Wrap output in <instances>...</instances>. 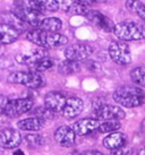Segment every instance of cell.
I'll list each match as a JSON object with an SVG mask.
<instances>
[{
    "mask_svg": "<svg viewBox=\"0 0 145 155\" xmlns=\"http://www.w3.org/2000/svg\"><path fill=\"white\" fill-rule=\"evenodd\" d=\"M27 40L32 43L36 44L38 47L43 49H53V48L62 47L68 43V39L60 33H51L47 31L35 28L30 31L26 34Z\"/></svg>",
    "mask_w": 145,
    "mask_h": 155,
    "instance_id": "1",
    "label": "cell"
},
{
    "mask_svg": "<svg viewBox=\"0 0 145 155\" xmlns=\"http://www.w3.org/2000/svg\"><path fill=\"white\" fill-rule=\"evenodd\" d=\"M113 101L124 108H137L144 103L145 92L141 87L121 86L113 92Z\"/></svg>",
    "mask_w": 145,
    "mask_h": 155,
    "instance_id": "2",
    "label": "cell"
},
{
    "mask_svg": "<svg viewBox=\"0 0 145 155\" xmlns=\"http://www.w3.org/2000/svg\"><path fill=\"white\" fill-rule=\"evenodd\" d=\"M113 33L123 41L145 40V26L136 22H121L115 25Z\"/></svg>",
    "mask_w": 145,
    "mask_h": 155,
    "instance_id": "3",
    "label": "cell"
},
{
    "mask_svg": "<svg viewBox=\"0 0 145 155\" xmlns=\"http://www.w3.org/2000/svg\"><path fill=\"white\" fill-rule=\"evenodd\" d=\"M8 83L19 84L30 88H41L46 85V78L42 74L34 71H15L12 73L7 78Z\"/></svg>",
    "mask_w": 145,
    "mask_h": 155,
    "instance_id": "4",
    "label": "cell"
},
{
    "mask_svg": "<svg viewBox=\"0 0 145 155\" xmlns=\"http://www.w3.org/2000/svg\"><path fill=\"white\" fill-rule=\"evenodd\" d=\"M93 111L95 114V118L100 121L106 120H123L126 113L118 105H112V104H94Z\"/></svg>",
    "mask_w": 145,
    "mask_h": 155,
    "instance_id": "5",
    "label": "cell"
},
{
    "mask_svg": "<svg viewBox=\"0 0 145 155\" xmlns=\"http://www.w3.org/2000/svg\"><path fill=\"white\" fill-rule=\"evenodd\" d=\"M111 60L120 66L129 65L132 62V53L128 44L125 42H112L108 49Z\"/></svg>",
    "mask_w": 145,
    "mask_h": 155,
    "instance_id": "6",
    "label": "cell"
},
{
    "mask_svg": "<svg viewBox=\"0 0 145 155\" xmlns=\"http://www.w3.org/2000/svg\"><path fill=\"white\" fill-rule=\"evenodd\" d=\"M32 108H33V101L31 99L10 100L5 109L4 114L8 118H17L29 112Z\"/></svg>",
    "mask_w": 145,
    "mask_h": 155,
    "instance_id": "7",
    "label": "cell"
},
{
    "mask_svg": "<svg viewBox=\"0 0 145 155\" xmlns=\"http://www.w3.org/2000/svg\"><path fill=\"white\" fill-rule=\"evenodd\" d=\"M93 48L90 44H84V43H76L72 44L68 48H66L64 51V54L67 60L72 61H82L87 59L93 53Z\"/></svg>",
    "mask_w": 145,
    "mask_h": 155,
    "instance_id": "8",
    "label": "cell"
},
{
    "mask_svg": "<svg viewBox=\"0 0 145 155\" xmlns=\"http://www.w3.org/2000/svg\"><path fill=\"white\" fill-rule=\"evenodd\" d=\"M22 143L21 133L14 128H6L0 131V147L5 150H13Z\"/></svg>",
    "mask_w": 145,
    "mask_h": 155,
    "instance_id": "9",
    "label": "cell"
},
{
    "mask_svg": "<svg viewBox=\"0 0 145 155\" xmlns=\"http://www.w3.org/2000/svg\"><path fill=\"white\" fill-rule=\"evenodd\" d=\"M13 13L25 24L32 25L34 26V27H38V28L40 27V25H41V23L43 21L42 13L36 12V10H32V9L15 8Z\"/></svg>",
    "mask_w": 145,
    "mask_h": 155,
    "instance_id": "10",
    "label": "cell"
},
{
    "mask_svg": "<svg viewBox=\"0 0 145 155\" xmlns=\"http://www.w3.org/2000/svg\"><path fill=\"white\" fill-rule=\"evenodd\" d=\"M67 97L59 92H49L44 96V107L53 113H61Z\"/></svg>",
    "mask_w": 145,
    "mask_h": 155,
    "instance_id": "11",
    "label": "cell"
},
{
    "mask_svg": "<svg viewBox=\"0 0 145 155\" xmlns=\"http://www.w3.org/2000/svg\"><path fill=\"white\" fill-rule=\"evenodd\" d=\"M76 134L68 126H60L55 131V140L60 146L70 147L76 143Z\"/></svg>",
    "mask_w": 145,
    "mask_h": 155,
    "instance_id": "12",
    "label": "cell"
},
{
    "mask_svg": "<svg viewBox=\"0 0 145 155\" xmlns=\"http://www.w3.org/2000/svg\"><path fill=\"white\" fill-rule=\"evenodd\" d=\"M85 16L90 22L95 24L101 30L106 31V32H113V28H115L113 22L106 15L100 13L99 10H89Z\"/></svg>",
    "mask_w": 145,
    "mask_h": 155,
    "instance_id": "13",
    "label": "cell"
},
{
    "mask_svg": "<svg viewBox=\"0 0 145 155\" xmlns=\"http://www.w3.org/2000/svg\"><path fill=\"white\" fill-rule=\"evenodd\" d=\"M83 108H84V102L79 97H75V96L67 97V101L60 114L65 118L72 119L78 116L83 111Z\"/></svg>",
    "mask_w": 145,
    "mask_h": 155,
    "instance_id": "14",
    "label": "cell"
},
{
    "mask_svg": "<svg viewBox=\"0 0 145 155\" xmlns=\"http://www.w3.org/2000/svg\"><path fill=\"white\" fill-rule=\"evenodd\" d=\"M99 125H100V120L98 119H82V120H77L74 124L72 129L77 136H86L98 130Z\"/></svg>",
    "mask_w": 145,
    "mask_h": 155,
    "instance_id": "15",
    "label": "cell"
},
{
    "mask_svg": "<svg viewBox=\"0 0 145 155\" xmlns=\"http://www.w3.org/2000/svg\"><path fill=\"white\" fill-rule=\"evenodd\" d=\"M48 57V52L46 49L43 48H39V49H35L33 51H31L30 53H25V54H18L16 57V60L19 64H23V65H27L30 67L31 65L35 64L36 61L41 60V59H44Z\"/></svg>",
    "mask_w": 145,
    "mask_h": 155,
    "instance_id": "16",
    "label": "cell"
},
{
    "mask_svg": "<svg viewBox=\"0 0 145 155\" xmlns=\"http://www.w3.org/2000/svg\"><path fill=\"white\" fill-rule=\"evenodd\" d=\"M126 144H127V137H126V135L123 133H118V131L109 134L107 137L103 139V145L109 151L118 150L120 147L125 146Z\"/></svg>",
    "mask_w": 145,
    "mask_h": 155,
    "instance_id": "17",
    "label": "cell"
},
{
    "mask_svg": "<svg viewBox=\"0 0 145 155\" xmlns=\"http://www.w3.org/2000/svg\"><path fill=\"white\" fill-rule=\"evenodd\" d=\"M18 36L19 32L15 27L5 23H0V45L14 43Z\"/></svg>",
    "mask_w": 145,
    "mask_h": 155,
    "instance_id": "18",
    "label": "cell"
},
{
    "mask_svg": "<svg viewBox=\"0 0 145 155\" xmlns=\"http://www.w3.org/2000/svg\"><path fill=\"white\" fill-rule=\"evenodd\" d=\"M43 126H44V120L41 118H36V117L26 118L17 122L18 129L23 131H31V133H36L39 130H41Z\"/></svg>",
    "mask_w": 145,
    "mask_h": 155,
    "instance_id": "19",
    "label": "cell"
},
{
    "mask_svg": "<svg viewBox=\"0 0 145 155\" xmlns=\"http://www.w3.org/2000/svg\"><path fill=\"white\" fill-rule=\"evenodd\" d=\"M62 27V22L61 19L57 17H48L43 18L42 23L40 25V30L47 31V32H51V33H58Z\"/></svg>",
    "mask_w": 145,
    "mask_h": 155,
    "instance_id": "20",
    "label": "cell"
},
{
    "mask_svg": "<svg viewBox=\"0 0 145 155\" xmlns=\"http://www.w3.org/2000/svg\"><path fill=\"white\" fill-rule=\"evenodd\" d=\"M81 70V66L76 61L72 60H64L61 61L59 65H58V73L67 76V75H72V74H76Z\"/></svg>",
    "mask_w": 145,
    "mask_h": 155,
    "instance_id": "21",
    "label": "cell"
},
{
    "mask_svg": "<svg viewBox=\"0 0 145 155\" xmlns=\"http://www.w3.org/2000/svg\"><path fill=\"white\" fill-rule=\"evenodd\" d=\"M126 8L130 12L138 15L140 17L145 21V4L140 0H127L126 1Z\"/></svg>",
    "mask_w": 145,
    "mask_h": 155,
    "instance_id": "22",
    "label": "cell"
},
{
    "mask_svg": "<svg viewBox=\"0 0 145 155\" xmlns=\"http://www.w3.org/2000/svg\"><path fill=\"white\" fill-rule=\"evenodd\" d=\"M55 65V61L51 58H44V59H41V60L36 61L35 64L30 66L31 71H34V73H42V71H46V70H49L51 69Z\"/></svg>",
    "mask_w": 145,
    "mask_h": 155,
    "instance_id": "23",
    "label": "cell"
},
{
    "mask_svg": "<svg viewBox=\"0 0 145 155\" xmlns=\"http://www.w3.org/2000/svg\"><path fill=\"white\" fill-rule=\"evenodd\" d=\"M121 124L119 120H106L100 121L98 130L100 133H116L118 129H120Z\"/></svg>",
    "mask_w": 145,
    "mask_h": 155,
    "instance_id": "24",
    "label": "cell"
},
{
    "mask_svg": "<svg viewBox=\"0 0 145 155\" xmlns=\"http://www.w3.org/2000/svg\"><path fill=\"white\" fill-rule=\"evenodd\" d=\"M130 79L133 83L141 87H145V67H136L130 71Z\"/></svg>",
    "mask_w": 145,
    "mask_h": 155,
    "instance_id": "25",
    "label": "cell"
},
{
    "mask_svg": "<svg viewBox=\"0 0 145 155\" xmlns=\"http://www.w3.org/2000/svg\"><path fill=\"white\" fill-rule=\"evenodd\" d=\"M4 19H5V24H8V25L15 27L18 32L24 30V27H25V23L23 22V21H21L14 13L5 14Z\"/></svg>",
    "mask_w": 145,
    "mask_h": 155,
    "instance_id": "26",
    "label": "cell"
},
{
    "mask_svg": "<svg viewBox=\"0 0 145 155\" xmlns=\"http://www.w3.org/2000/svg\"><path fill=\"white\" fill-rule=\"evenodd\" d=\"M25 142L30 146L38 147L44 144V138L41 135H38V134H29L25 136Z\"/></svg>",
    "mask_w": 145,
    "mask_h": 155,
    "instance_id": "27",
    "label": "cell"
},
{
    "mask_svg": "<svg viewBox=\"0 0 145 155\" xmlns=\"http://www.w3.org/2000/svg\"><path fill=\"white\" fill-rule=\"evenodd\" d=\"M53 116V112H51L50 110H48L46 107L44 108H38L33 111V117H36V118H41L46 121L49 118H52Z\"/></svg>",
    "mask_w": 145,
    "mask_h": 155,
    "instance_id": "28",
    "label": "cell"
},
{
    "mask_svg": "<svg viewBox=\"0 0 145 155\" xmlns=\"http://www.w3.org/2000/svg\"><path fill=\"white\" fill-rule=\"evenodd\" d=\"M42 1H43L44 10H48V12H57V10L60 9L58 0H42Z\"/></svg>",
    "mask_w": 145,
    "mask_h": 155,
    "instance_id": "29",
    "label": "cell"
},
{
    "mask_svg": "<svg viewBox=\"0 0 145 155\" xmlns=\"http://www.w3.org/2000/svg\"><path fill=\"white\" fill-rule=\"evenodd\" d=\"M87 12H89V9H87L86 6L76 4V2L72 4V8H70V10H69V13L74 14V15H84V16L87 14Z\"/></svg>",
    "mask_w": 145,
    "mask_h": 155,
    "instance_id": "30",
    "label": "cell"
},
{
    "mask_svg": "<svg viewBox=\"0 0 145 155\" xmlns=\"http://www.w3.org/2000/svg\"><path fill=\"white\" fill-rule=\"evenodd\" d=\"M132 153H133V147L125 145V146L120 147L118 150L111 151L110 155H132Z\"/></svg>",
    "mask_w": 145,
    "mask_h": 155,
    "instance_id": "31",
    "label": "cell"
},
{
    "mask_svg": "<svg viewBox=\"0 0 145 155\" xmlns=\"http://www.w3.org/2000/svg\"><path fill=\"white\" fill-rule=\"evenodd\" d=\"M58 2H59L60 9L64 10V12H69L72 4H74L72 0H58Z\"/></svg>",
    "mask_w": 145,
    "mask_h": 155,
    "instance_id": "32",
    "label": "cell"
},
{
    "mask_svg": "<svg viewBox=\"0 0 145 155\" xmlns=\"http://www.w3.org/2000/svg\"><path fill=\"white\" fill-rule=\"evenodd\" d=\"M9 100L5 96V95H1L0 94V114H2L5 112V109L7 107V104H8Z\"/></svg>",
    "mask_w": 145,
    "mask_h": 155,
    "instance_id": "33",
    "label": "cell"
},
{
    "mask_svg": "<svg viewBox=\"0 0 145 155\" xmlns=\"http://www.w3.org/2000/svg\"><path fill=\"white\" fill-rule=\"evenodd\" d=\"M74 2L79 5H83V6H89V5H92L94 2H99V0H72Z\"/></svg>",
    "mask_w": 145,
    "mask_h": 155,
    "instance_id": "34",
    "label": "cell"
},
{
    "mask_svg": "<svg viewBox=\"0 0 145 155\" xmlns=\"http://www.w3.org/2000/svg\"><path fill=\"white\" fill-rule=\"evenodd\" d=\"M81 155H106V154H103V153H101V152L99 151H87L82 153Z\"/></svg>",
    "mask_w": 145,
    "mask_h": 155,
    "instance_id": "35",
    "label": "cell"
},
{
    "mask_svg": "<svg viewBox=\"0 0 145 155\" xmlns=\"http://www.w3.org/2000/svg\"><path fill=\"white\" fill-rule=\"evenodd\" d=\"M137 155H145V140L141 144L138 152H137Z\"/></svg>",
    "mask_w": 145,
    "mask_h": 155,
    "instance_id": "36",
    "label": "cell"
},
{
    "mask_svg": "<svg viewBox=\"0 0 145 155\" xmlns=\"http://www.w3.org/2000/svg\"><path fill=\"white\" fill-rule=\"evenodd\" d=\"M13 155H25V153L22 151V150H16V151L13 153Z\"/></svg>",
    "mask_w": 145,
    "mask_h": 155,
    "instance_id": "37",
    "label": "cell"
},
{
    "mask_svg": "<svg viewBox=\"0 0 145 155\" xmlns=\"http://www.w3.org/2000/svg\"><path fill=\"white\" fill-rule=\"evenodd\" d=\"M68 155H81L79 153H76V152H72V153H70V154H68Z\"/></svg>",
    "mask_w": 145,
    "mask_h": 155,
    "instance_id": "38",
    "label": "cell"
},
{
    "mask_svg": "<svg viewBox=\"0 0 145 155\" xmlns=\"http://www.w3.org/2000/svg\"><path fill=\"white\" fill-rule=\"evenodd\" d=\"M2 52H4V50H2V47H1V45H0V56H1V54H2Z\"/></svg>",
    "mask_w": 145,
    "mask_h": 155,
    "instance_id": "39",
    "label": "cell"
}]
</instances>
